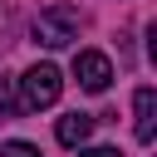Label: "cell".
<instances>
[{
    "label": "cell",
    "instance_id": "6da1fadb",
    "mask_svg": "<svg viewBox=\"0 0 157 157\" xmlns=\"http://www.w3.org/2000/svg\"><path fill=\"white\" fill-rule=\"evenodd\" d=\"M78 25H83V15H78L74 5H44V10L34 15V25H29V34H34V44H44V49H69V44L78 39Z\"/></svg>",
    "mask_w": 157,
    "mask_h": 157
},
{
    "label": "cell",
    "instance_id": "7a4b0ae2",
    "mask_svg": "<svg viewBox=\"0 0 157 157\" xmlns=\"http://www.w3.org/2000/svg\"><path fill=\"white\" fill-rule=\"evenodd\" d=\"M15 88H20V108L39 113V108H54V103H59L64 78H59L54 64H34V69H25V74L15 78Z\"/></svg>",
    "mask_w": 157,
    "mask_h": 157
},
{
    "label": "cell",
    "instance_id": "3957f363",
    "mask_svg": "<svg viewBox=\"0 0 157 157\" xmlns=\"http://www.w3.org/2000/svg\"><path fill=\"white\" fill-rule=\"evenodd\" d=\"M74 78H78L83 93H103V88L113 83V64H108V54H98V49H78V54H74Z\"/></svg>",
    "mask_w": 157,
    "mask_h": 157
},
{
    "label": "cell",
    "instance_id": "277c9868",
    "mask_svg": "<svg viewBox=\"0 0 157 157\" xmlns=\"http://www.w3.org/2000/svg\"><path fill=\"white\" fill-rule=\"evenodd\" d=\"M132 113H137V123H132V132H137V142H152L157 137V88H137L132 93Z\"/></svg>",
    "mask_w": 157,
    "mask_h": 157
},
{
    "label": "cell",
    "instance_id": "5b68a950",
    "mask_svg": "<svg viewBox=\"0 0 157 157\" xmlns=\"http://www.w3.org/2000/svg\"><path fill=\"white\" fill-rule=\"evenodd\" d=\"M88 132H93V118H88V113H64L59 128H54V137H59L64 147H83Z\"/></svg>",
    "mask_w": 157,
    "mask_h": 157
},
{
    "label": "cell",
    "instance_id": "8992f818",
    "mask_svg": "<svg viewBox=\"0 0 157 157\" xmlns=\"http://www.w3.org/2000/svg\"><path fill=\"white\" fill-rule=\"evenodd\" d=\"M10 113H20V88H15V78H0V118H10Z\"/></svg>",
    "mask_w": 157,
    "mask_h": 157
},
{
    "label": "cell",
    "instance_id": "52a82bcc",
    "mask_svg": "<svg viewBox=\"0 0 157 157\" xmlns=\"http://www.w3.org/2000/svg\"><path fill=\"white\" fill-rule=\"evenodd\" d=\"M0 157H39V147H34V142H5Z\"/></svg>",
    "mask_w": 157,
    "mask_h": 157
},
{
    "label": "cell",
    "instance_id": "ba28073f",
    "mask_svg": "<svg viewBox=\"0 0 157 157\" xmlns=\"http://www.w3.org/2000/svg\"><path fill=\"white\" fill-rule=\"evenodd\" d=\"M78 157H123V152H118V147H83Z\"/></svg>",
    "mask_w": 157,
    "mask_h": 157
},
{
    "label": "cell",
    "instance_id": "9c48e42d",
    "mask_svg": "<svg viewBox=\"0 0 157 157\" xmlns=\"http://www.w3.org/2000/svg\"><path fill=\"white\" fill-rule=\"evenodd\" d=\"M5 34H10V15H5V10H0V49H5V44H10V39H5Z\"/></svg>",
    "mask_w": 157,
    "mask_h": 157
}]
</instances>
